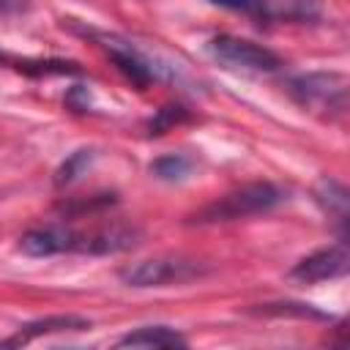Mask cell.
I'll list each match as a JSON object with an SVG mask.
<instances>
[{"label":"cell","mask_w":350,"mask_h":350,"mask_svg":"<svg viewBox=\"0 0 350 350\" xmlns=\"http://www.w3.org/2000/svg\"><path fill=\"white\" fill-rule=\"evenodd\" d=\"M211 3L219 8H227V11L254 16V19H268V5H271L268 0H211Z\"/></svg>","instance_id":"cell-16"},{"label":"cell","mask_w":350,"mask_h":350,"mask_svg":"<svg viewBox=\"0 0 350 350\" xmlns=\"http://www.w3.org/2000/svg\"><path fill=\"white\" fill-rule=\"evenodd\" d=\"M98 41H101V46L109 52V57H112V63L120 68V74H123L126 79H131L139 90L148 88V85L159 77V66H153V60H150L148 55H142L134 44L120 41V38H115V36H98Z\"/></svg>","instance_id":"cell-6"},{"label":"cell","mask_w":350,"mask_h":350,"mask_svg":"<svg viewBox=\"0 0 350 350\" xmlns=\"http://www.w3.org/2000/svg\"><path fill=\"white\" fill-rule=\"evenodd\" d=\"M314 200L331 213V216H336V221L339 224H345L347 221V205H350V194H347V189H345V183H339L336 178H331V175H323L320 180H317V186H314Z\"/></svg>","instance_id":"cell-11"},{"label":"cell","mask_w":350,"mask_h":350,"mask_svg":"<svg viewBox=\"0 0 350 350\" xmlns=\"http://www.w3.org/2000/svg\"><path fill=\"white\" fill-rule=\"evenodd\" d=\"M74 249H77V230L63 227V224L36 227L19 238V252L27 257H52V254L74 252Z\"/></svg>","instance_id":"cell-7"},{"label":"cell","mask_w":350,"mask_h":350,"mask_svg":"<svg viewBox=\"0 0 350 350\" xmlns=\"http://www.w3.org/2000/svg\"><path fill=\"white\" fill-rule=\"evenodd\" d=\"M191 170H194V161L183 153H164L148 164V172L159 180H167V183H178V180L189 178Z\"/></svg>","instance_id":"cell-12"},{"label":"cell","mask_w":350,"mask_h":350,"mask_svg":"<svg viewBox=\"0 0 350 350\" xmlns=\"http://www.w3.org/2000/svg\"><path fill=\"white\" fill-rule=\"evenodd\" d=\"M88 328H90V320L82 314H49V317H38V320L25 323L16 331V336L5 339L3 345L14 347V345H27L30 339H38L46 334H68V331H88Z\"/></svg>","instance_id":"cell-9"},{"label":"cell","mask_w":350,"mask_h":350,"mask_svg":"<svg viewBox=\"0 0 350 350\" xmlns=\"http://www.w3.org/2000/svg\"><path fill=\"white\" fill-rule=\"evenodd\" d=\"M139 232L134 227H123V224H112V227H101L96 232H77V249L82 254H118L126 252L131 246H137Z\"/></svg>","instance_id":"cell-8"},{"label":"cell","mask_w":350,"mask_h":350,"mask_svg":"<svg viewBox=\"0 0 350 350\" xmlns=\"http://www.w3.org/2000/svg\"><path fill=\"white\" fill-rule=\"evenodd\" d=\"M93 159H96V150L93 148H77L74 153H68L66 156V161L57 167V172H55V186H68V183H74V180H79L85 172H88V167L93 164Z\"/></svg>","instance_id":"cell-14"},{"label":"cell","mask_w":350,"mask_h":350,"mask_svg":"<svg viewBox=\"0 0 350 350\" xmlns=\"http://www.w3.org/2000/svg\"><path fill=\"white\" fill-rule=\"evenodd\" d=\"M208 52L232 66V68H246V71H276L282 66V57L276 52H271L262 44H254L249 38H238V36H213L208 41Z\"/></svg>","instance_id":"cell-4"},{"label":"cell","mask_w":350,"mask_h":350,"mask_svg":"<svg viewBox=\"0 0 350 350\" xmlns=\"http://www.w3.org/2000/svg\"><path fill=\"white\" fill-rule=\"evenodd\" d=\"M282 200H284V194H282L273 183L257 180V183H246V186H241V189H235V191H227L224 197H219V200H213L211 205L200 208L189 221H194V224L235 221V219L268 213V211H273Z\"/></svg>","instance_id":"cell-1"},{"label":"cell","mask_w":350,"mask_h":350,"mask_svg":"<svg viewBox=\"0 0 350 350\" xmlns=\"http://www.w3.org/2000/svg\"><path fill=\"white\" fill-rule=\"evenodd\" d=\"M290 93L301 107L342 112L347 104V79L336 71H309L290 82Z\"/></svg>","instance_id":"cell-3"},{"label":"cell","mask_w":350,"mask_h":350,"mask_svg":"<svg viewBox=\"0 0 350 350\" xmlns=\"http://www.w3.org/2000/svg\"><path fill=\"white\" fill-rule=\"evenodd\" d=\"M115 345L118 347H186L189 339L170 325H139L123 334Z\"/></svg>","instance_id":"cell-10"},{"label":"cell","mask_w":350,"mask_h":350,"mask_svg":"<svg viewBox=\"0 0 350 350\" xmlns=\"http://www.w3.org/2000/svg\"><path fill=\"white\" fill-rule=\"evenodd\" d=\"M323 8L317 0H279L273 5H268V19L271 16H282L290 22H314L320 19Z\"/></svg>","instance_id":"cell-13"},{"label":"cell","mask_w":350,"mask_h":350,"mask_svg":"<svg viewBox=\"0 0 350 350\" xmlns=\"http://www.w3.org/2000/svg\"><path fill=\"white\" fill-rule=\"evenodd\" d=\"M118 276L126 287L142 290V287H167V284L191 282L202 276V268L200 262H191L183 257H150V260H139L120 268Z\"/></svg>","instance_id":"cell-2"},{"label":"cell","mask_w":350,"mask_h":350,"mask_svg":"<svg viewBox=\"0 0 350 350\" xmlns=\"http://www.w3.org/2000/svg\"><path fill=\"white\" fill-rule=\"evenodd\" d=\"M180 120H186V109H183V107H161V109L150 118L148 134H164L167 129H172V126L180 123Z\"/></svg>","instance_id":"cell-17"},{"label":"cell","mask_w":350,"mask_h":350,"mask_svg":"<svg viewBox=\"0 0 350 350\" xmlns=\"http://www.w3.org/2000/svg\"><path fill=\"white\" fill-rule=\"evenodd\" d=\"M350 268V254L345 243H334V246H323L306 257H301L293 268H290V279L301 282V284H317V282H328V279H339L345 276Z\"/></svg>","instance_id":"cell-5"},{"label":"cell","mask_w":350,"mask_h":350,"mask_svg":"<svg viewBox=\"0 0 350 350\" xmlns=\"http://www.w3.org/2000/svg\"><path fill=\"white\" fill-rule=\"evenodd\" d=\"M252 314H295V317H312V320H331V314L314 309L312 304H262L260 309H249Z\"/></svg>","instance_id":"cell-15"}]
</instances>
